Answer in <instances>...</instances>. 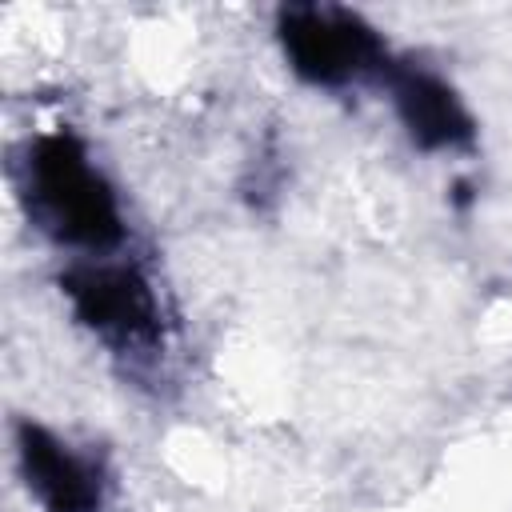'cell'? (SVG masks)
<instances>
[{"instance_id": "3957f363", "label": "cell", "mask_w": 512, "mask_h": 512, "mask_svg": "<svg viewBox=\"0 0 512 512\" xmlns=\"http://www.w3.org/2000/svg\"><path fill=\"white\" fill-rule=\"evenodd\" d=\"M60 288L84 328L116 348H152L160 340V308L152 284L128 264H80L60 276Z\"/></svg>"}, {"instance_id": "6da1fadb", "label": "cell", "mask_w": 512, "mask_h": 512, "mask_svg": "<svg viewBox=\"0 0 512 512\" xmlns=\"http://www.w3.org/2000/svg\"><path fill=\"white\" fill-rule=\"evenodd\" d=\"M24 176L32 208L56 240L104 252L124 236L116 196L104 184V176L88 164V152L72 132L40 136L28 148Z\"/></svg>"}, {"instance_id": "5b68a950", "label": "cell", "mask_w": 512, "mask_h": 512, "mask_svg": "<svg viewBox=\"0 0 512 512\" xmlns=\"http://www.w3.org/2000/svg\"><path fill=\"white\" fill-rule=\"evenodd\" d=\"M392 100H396V116L408 128L412 144L428 152L472 144V132H476L472 116L440 76L424 68H400L392 76Z\"/></svg>"}, {"instance_id": "7a4b0ae2", "label": "cell", "mask_w": 512, "mask_h": 512, "mask_svg": "<svg viewBox=\"0 0 512 512\" xmlns=\"http://www.w3.org/2000/svg\"><path fill=\"white\" fill-rule=\"evenodd\" d=\"M280 48L292 72L320 88H340L384 64L380 36L348 8L288 4L276 16Z\"/></svg>"}, {"instance_id": "277c9868", "label": "cell", "mask_w": 512, "mask_h": 512, "mask_svg": "<svg viewBox=\"0 0 512 512\" xmlns=\"http://www.w3.org/2000/svg\"><path fill=\"white\" fill-rule=\"evenodd\" d=\"M16 456L28 492L44 504V512H100L104 480L100 468L60 444L48 428L20 420L16 424Z\"/></svg>"}]
</instances>
